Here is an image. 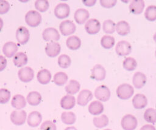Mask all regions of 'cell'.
<instances>
[{
  "label": "cell",
  "mask_w": 156,
  "mask_h": 130,
  "mask_svg": "<svg viewBox=\"0 0 156 130\" xmlns=\"http://www.w3.org/2000/svg\"><path fill=\"white\" fill-rule=\"evenodd\" d=\"M116 93L117 97L121 100L129 99L134 93L133 87L128 83H123L118 86Z\"/></svg>",
  "instance_id": "obj_1"
},
{
  "label": "cell",
  "mask_w": 156,
  "mask_h": 130,
  "mask_svg": "<svg viewBox=\"0 0 156 130\" xmlns=\"http://www.w3.org/2000/svg\"><path fill=\"white\" fill-rule=\"evenodd\" d=\"M41 15L36 10H30L25 15V21L27 24L32 27L38 26L41 22Z\"/></svg>",
  "instance_id": "obj_2"
},
{
  "label": "cell",
  "mask_w": 156,
  "mask_h": 130,
  "mask_svg": "<svg viewBox=\"0 0 156 130\" xmlns=\"http://www.w3.org/2000/svg\"><path fill=\"white\" fill-rule=\"evenodd\" d=\"M138 125L136 118L132 114H126L122 117L121 126L124 130H134Z\"/></svg>",
  "instance_id": "obj_3"
},
{
  "label": "cell",
  "mask_w": 156,
  "mask_h": 130,
  "mask_svg": "<svg viewBox=\"0 0 156 130\" xmlns=\"http://www.w3.org/2000/svg\"><path fill=\"white\" fill-rule=\"evenodd\" d=\"M27 114L24 110H15L10 114V120L15 125L20 126L26 122Z\"/></svg>",
  "instance_id": "obj_4"
},
{
  "label": "cell",
  "mask_w": 156,
  "mask_h": 130,
  "mask_svg": "<svg viewBox=\"0 0 156 130\" xmlns=\"http://www.w3.org/2000/svg\"><path fill=\"white\" fill-rule=\"evenodd\" d=\"M131 51V44L129 42L124 40L119 41L115 47V52L116 54L120 56L129 55Z\"/></svg>",
  "instance_id": "obj_5"
},
{
  "label": "cell",
  "mask_w": 156,
  "mask_h": 130,
  "mask_svg": "<svg viewBox=\"0 0 156 130\" xmlns=\"http://www.w3.org/2000/svg\"><path fill=\"white\" fill-rule=\"evenodd\" d=\"M94 96L101 101H107L110 99V91L107 86L101 85L95 89Z\"/></svg>",
  "instance_id": "obj_6"
},
{
  "label": "cell",
  "mask_w": 156,
  "mask_h": 130,
  "mask_svg": "<svg viewBox=\"0 0 156 130\" xmlns=\"http://www.w3.org/2000/svg\"><path fill=\"white\" fill-rule=\"evenodd\" d=\"M59 29L63 35L68 36L75 32L76 27L72 21L65 20L60 24Z\"/></svg>",
  "instance_id": "obj_7"
},
{
  "label": "cell",
  "mask_w": 156,
  "mask_h": 130,
  "mask_svg": "<svg viewBox=\"0 0 156 130\" xmlns=\"http://www.w3.org/2000/svg\"><path fill=\"white\" fill-rule=\"evenodd\" d=\"M70 13L69 6L66 3H60L54 9L55 16L58 19L67 18Z\"/></svg>",
  "instance_id": "obj_8"
},
{
  "label": "cell",
  "mask_w": 156,
  "mask_h": 130,
  "mask_svg": "<svg viewBox=\"0 0 156 130\" xmlns=\"http://www.w3.org/2000/svg\"><path fill=\"white\" fill-rule=\"evenodd\" d=\"M42 36L46 41H57L60 39V34L58 30L53 27H48L44 30Z\"/></svg>",
  "instance_id": "obj_9"
},
{
  "label": "cell",
  "mask_w": 156,
  "mask_h": 130,
  "mask_svg": "<svg viewBox=\"0 0 156 130\" xmlns=\"http://www.w3.org/2000/svg\"><path fill=\"white\" fill-rule=\"evenodd\" d=\"M86 32L90 35H94L98 33L101 29V23L96 19H88L85 25Z\"/></svg>",
  "instance_id": "obj_10"
},
{
  "label": "cell",
  "mask_w": 156,
  "mask_h": 130,
  "mask_svg": "<svg viewBox=\"0 0 156 130\" xmlns=\"http://www.w3.org/2000/svg\"><path fill=\"white\" fill-rule=\"evenodd\" d=\"M29 31L26 27L24 26H20L17 29L16 31V39L20 44H26L29 39Z\"/></svg>",
  "instance_id": "obj_11"
},
{
  "label": "cell",
  "mask_w": 156,
  "mask_h": 130,
  "mask_svg": "<svg viewBox=\"0 0 156 130\" xmlns=\"http://www.w3.org/2000/svg\"><path fill=\"white\" fill-rule=\"evenodd\" d=\"M20 80L23 82H29L34 76V70L30 67H24L20 69L18 73Z\"/></svg>",
  "instance_id": "obj_12"
},
{
  "label": "cell",
  "mask_w": 156,
  "mask_h": 130,
  "mask_svg": "<svg viewBox=\"0 0 156 130\" xmlns=\"http://www.w3.org/2000/svg\"><path fill=\"white\" fill-rule=\"evenodd\" d=\"M106 76V70L105 68L101 64H96L91 69V78L97 80L102 81Z\"/></svg>",
  "instance_id": "obj_13"
},
{
  "label": "cell",
  "mask_w": 156,
  "mask_h": 130,
  "mask_svg": "<svg viewBox=\"0 0 156 130\" xmlns=\"http://www.w3.org/2000/svg\"><path fill=\"white\" fill-rule=\"evenodd\" d=\"M61 50L60 45L56 41L49 42L45 47L46 55L49 57H55L57 56Z\"/></svg>",
  "instance_id": "obj_14"
},
{
  "label": "cell",
  "mask_w": 156,
  "mask_h": 130,
  "mask_svg": "<svg viewBox=\"0 0 156 130\" xmlns=\"http://www.w3.org/2000/svg\"><path fill=\"white\" fill-rule=\"evenodd\" d=\"M92 98L93 94L88 89H83L79 92L77 96V103L81 106H85L90 100H91Z\"/></svg>",
  "instance_id": "obj_15"
},
{
  "label": "cell",
  "mask_w": 156,
  "mask_h": 130,
  "mask_svg": "<svg viewBox=\"0 0 156 130\" xmlns=\"http://www.w3.org/2000/svg\"><path fill=\"white\" fill-rule=\"evenodd\" d=\"M147 104V99L146 97L142 94H136L132 99V104L136 109H141L144 108Z\"/></svg>",
  "instance_id": "obj_16"
},
{
  "label": "cell",
  "mask_w": 156,
  "mask_h": 130,
  "mask_svg": "<svg viewBox=\"0 0 156 130\" xmlns=\"http://www.w3.org/2000/svg\"><path fill=\"white\" fill-rule=\"evenodd\" d=\"M18 47L13 42L9 41L5 43L2 47V52L4 55L8 58H11L16 55Z\"/></svg>",
  "instance_id": "obj_17"
},
{
  "label": "cell",
  "mask_w": 156,
  "mask_h": 130,
  "mask_svg": "<svg viewBox=\"0 0 156 130\" xmlns=\"http://www.w3.org/2000/svg\"><path fill=\"white\" fill-rule=\"evenodd\" d=\"M42 116L41 114L38 111H32L31 112L27 119V122L29 126L32 128L38 126L41 122Z\"/></svg>",
  "instance_id": "obj_18"
},
{
  "label": "cell",
  "mask_w": 156,
  "mask_h": 130,
  "mask_svg": "<svg viewBox=\"0 0 156 130\" xmlns=\"http://www.w3.org/2000/svg\"><path fill=\"white\" fill-rule=\"evenodd\" d=\"M147 81V78L144 74L141 72H135L132 78V83L134 87L136 89L142 88Z\"/></svg>",
  "instance_id": "obj_19"
},
{
  "label": "cell",
  "mask_w": 156,
  "mask_h": 130,
  "mask_svg": "<svg viewBox=\"0 0 156 130\" xmlns=\"http://www.w3.org/2000/svg\"><path fill=\"white\" fill-rule=\"evenodd\" d=\"M144 1L143 0H133L129 4V9L130 13L138 15L143 12L144 9Z\"/></svg>",
  "instance_id": "obj_20"
},
{
  "label": "cell",
  "mask_w": 156,
  "mask_h": 130,
  "mask_svg": "<svg viewBox=\"0 0 156 130\" xmlns=\"http://www.w3.org/2000/svg\"><path fill=\"white\" fill-rule=\"evenodd\" d=\"M61 107L66 110L73 108L76 104V98L73 95H66L63 96L60 102Z\"/></svg>",
  "instance_id": "obj_21"
},
{
  "label": "cell",
  "mask_w": 156,
  "mask_h": 130,
  "mask_svg": "<svg viewBox=\"0 0 156 130\" xmlns=\"http://www.w3.org/2000/svg\"><path fill=\"white\" fill-rule=\"evenodd\" d=\"M90 16L89 12L87 10L84 9H77L74 15V19L76 22L79 24H82L88 19Z\"/></svg>",
  "instance_id": "obj_22"
},
{
  "label": "cell",
  "mask_w": 156,
  "mask_h": 130,
  "mask_svg": "<svg viewBox=\"0 0 156 130\" xmlns=\"http://www.w3.org/2000/svg\"><path fill=\"white\" fill-rule=\"evenodd\" d=\"M88 112L93 115H98L104 111V105L100 101H93L88 106Z\"/></svg>",
  "instance_id": "obj_23"
},
{
  "label": "cell",
  "mask_w": 156,
  "mask_h": 130,
  "mask_svg": "<svg viewBox=\"0 0 156 130\" xmlns=\"http://www.w3.org/2000/svg\"><path fill=\"white\" fill-rule=\"evenodd\" d=\"M11 105L13 108L18 110H20L26 106V100L23 95L16 94L12 98L11 101Z\"/></svg>",
  "instance_id": "obj_24"
},
{
  "label": "cell",
  "mask_w": 156,
  "mask_h": 130,
  "mask_svg": "<svg viewBox=\"0 0 156 130\" xmlns=\"http://www.w3.org/2000/svg\"><path fill=\"white\" fill-rule=\"evenodd\" d=\"M116 30L118 35L126 36L130 32V27L126 21H120L116 24Z\"/></svg>",
  "instance_id": "obj_25"
},
{
  "label": "cell",
  "mask_w": 156,
  "mask_h": 130,
  "mask_svg": "<svg viewBox=\"0 0 156 130\" xmlns=\"http://www.w3.org/2000/svg\"><path fill=\"white\" fill-rule=\"evenodd\" d=\"M51 72L46 69L40 70L37 73V78L38 82L42 84H48L51 80Z\"/></svg>",
  "instance_id": "obj_26"
},
{
  "label": "cell",
  "mask_w": 156,
  "mask_h": 130,
  "mask_svg": "<svg viewBox=\"0 0 156 130\" xmlns=\"http://www.w3.org/2000/svg\"><path fill=\"white\" fill-rule=\"evenodd\" d=\"M41 94L36 91H32L29 93L27 96V101L31 106H37L41 101Z\"/></svg>",
  "instance_id": "obj_27"
},
{
  "label": "cell",
  "mask_w": 156,
  "mask_h": 130,
  "mask_svg": "<svg viewBox=\"0 0 156 130\" xmlns=\"http://www.w3.org/2000/svg\"><path fill=\"white\" fill-rule=\"evenodd\" d=\"M27 56L23 52H18L14 56L13 59V62L18 67H21L25 66L27 63Z\"/></svg>",
  "instance_id": "obj_28"
},
{
  "label": "cell",
  "mask_w": 156,
  "mask_h": 130,
  "mask_svg": "<svg viewBox=\"0 0 156 130\" xmlns=\"http://www.w3.org/2000/svg\"><path fill=\"white\" fill-rule=\"evenodd\" d=\"M66 46L71 50H77L81 46V40L77 36H71L66 41Z\"/></svg>",
  "instance_id": "obj_29"
},
{
  "label": "cell",
  "mask_w": 156,
  "mask_h": 130,
  "mask_svg": "<svg viewBox=\"0 0 156 130\" xmlns=\"http://www.w3.org/2000/svg\"><path fill=\"white\" fill-rule=\"evenodd\" d=\"M80 87V84L77 81L75 80H71L66 86L65 91L69 95H74L79 91Z\"/></svg>",
  "instance_id": "obj_30"
},
{
  "label": "cell",
  "mask_w": 156,
  "mask_h": 130,
  "mask_svg": "<svg viewBox=\"0 0 156 130\" xmlns=\"http://www.w3.org/2000/svg\"><path fill=\"white\" fill-rule=\"evenodd\" d=\"M108 118L105 114H102L100 116L95 117L93 119V125L98 128H102L105 127L108 124Z\"/></svg>",
  "instance_id": "obj_31"
},
{
  "label": "cell",
  "mask_w": 156,
  "mask_h": 130,
  "mask_svg": "<svg viewBox=\"0 0 156 130\" xmlns=\"http://www.w3.org/2000/svg\"><path fill=\"white\" fill-rule=\"evenodd\" d=\"M61 120L66 125H73L76 121V116L73 112H63L61 115Z\"/></svg>",
  "instance_id": "obj_32"
},
{
  "label": "cell",
  "mask_w": 156,
  "mask_h": 130,
  "mask_svg": "<svg viewBox=\"0 0 156 130\" xmlns=\"http://www.w3.org/2000/svg\"><path fill=\"white\" fill-rule=\"evenodd\" d=\"M115 38L110 35H104L101 39V44L104 49H110L115 45Z\"/></svg>",
  "instance_id": "obj_33"
},
{
  "label": "cell",
  "mask_w": 156,
  "mask_h": 130,
  "mask_svg": "<svg viewBox=\"0 0 156 130\" xmlns=\"http://www.w3.org/2000/svg\"><path fill=\"white\" fill-rule=\"evenodd\" d=\"M122 66L127 71H133L137 67V62L133 58L127 57L124 60Z\"/></svg>",
  "instance_id": "obj_34"
},
{
  "label": "cell",
  "mask_w": 156,
  "mask_h": 130,
  "mask_svg": "<svg viewBox=\"0 0 156 130\" xmlns=\"http://www.w3.org/2000/svg\"><path fill=\"white\" fill-rule=\"evenodd\" d=\"M68 80V75L63 72H58L54 76V82L57 86H63Z\"/></svg>",
  "instance_id": "obj_35"
},
{
  "label": "cell",
  "mask_w": 156,
  "mask_h": 130,
  "mask_svg": "<svg viewBox=\"0 0 156 130\" xmlns=\"http://www.w3.org/2000/svg\"><path fill=\"white\" fill-rule=\"evenodd\" d=\"M144 118L149 123H156V109L151 108L147 109L144 113Z\"/></svg>",
  "instance_id": "obj_36"
},
{
  "label": "cell",
  "mask_w": 156,
  "mask_h": 130,
  "mask_svg": "<svg viewBox=\"0 0 156 130\" xmlns=\"http://www.w3.org/2000/svg\"><path fill=\"white\" fill-rule=\"evenodd\" d=\"M144 17L149 21H154L156 20V6L154 5H149L145 12Z\"/></svg>",
  "instance_id": "obj_37"
},
{
  "label": "cell",
  "mask_w": 156,
  "mask_h": 130,
  "mask_svg": "<svg viewBox=\"0 0 156 130\" xmlns=\"http://www.w3.org/2000/svg\"><path fill=\"white\" fill-rule=\"evenodd\" d=\"M102 29L105 33H113L116 30V24L112 20H105L103 22Z\"/></svg>",
  "instance_id": "obj_38"
},
{
  "label": "cell",
  "mask_w": 156,
  "mask_h": 130,
  "mask_svg": "<svg viewBox=\"0 0 156 130\" xmlns=\"http://www.w3.org/2000/svg\"><path fill=\"white\" fill-rule=\"evenodd\" d=\"M71 60L70 57L66 54H62L58 58V64L62 68L66 69L68 67L71 65Z\"/></svg>",
  "instance_id": "obj_39"
},
{
  "label": "cell",
  "mask_w": 156,
  "mask_h": 130,
  "mask_svg": "<svg viewBox=\"0 0 156 130\" xmlns=\"http://www.w3.org/2000/svg\"><path fill=\"white\" fill-rule=\"evenodd\" d=\"M35 7L40 12H44L49 7V2L46 0H37L35 2Z\"/></svg>",
  "instance_id": "obj_40"
},
{
  "label": "cell",
  "mask_w": 156,
  "mask_h": 130,
  "mask_svg": "<svg viewBox=\"0 0 156 130\" xmlns=\"http://www.w3.org/2000/svg\"><path fill=\"white\" fill-rule=\"evenodd\" d=\"M10 98V92L7 89H0V103L5 104Z\"/></svg>",
  "instance_id": "obj_41"
},
{
  "label": "cell",
  "mask_w": 156,
  "mask_h": 130,
  "mask_svg": "<svg viewBox=\"0 0 156 130\" xmlns=\"http://www.w3.org/2000/svg\"><path fill=\"white\" fill-rule=\"evenodd\" d=\"M40 130H57V126L52 121L46 120L41 124Z\"/></svg>",
  "instance_id": "obj_42"
},
{
  "label": "cell",
  "mask_w": 156,
  "mask_h": 130,
  "mask_svg": "<svg viewBox=\"0 0 156 130\" xmlns=\"http://www.w3.org/2000/svg\"><path fill=\"white\" fill-rule=\"evenodd\" d=\"M10 9L9 3L5 0H0V14L6 13Z\"/></svg>",
  "instance_id": "obj_43"
},
{
  "label": "cell",
  "mask_w": 156,
  "mask_h": 130,
  "mask_svg": "<svg viewBox=\"0 0 156 130\" xmlns=\"http://www.w3.org/2000/svg\"><path fill=\"white\" fill-rule=\"evenodd\" d=\"M117 3L116 0H101L100 4L104 8H112Z\"/></svg>",
  "instance_id": "obj_44"
},
{
  "label": "cell",
  "mask_w": 156,
  "mask_h": 130,
  "mask_svg": "<svg viewBox=\"0 0 156 130\" xmlns=\"http://www.w3.org/2000/svg\"><path fill=\"white\" fill-rule=\"evenodd\" d=\"M7 66V60L2 55H0V72L2 71Z\"/></svg>",
  "instance_id": "obj_45"
},
{
  "label": "cell",
  "mask_w": 156,
  "mask_h": 130,
  "mask_svg": "<svg viewBox=\"0 0 156 130\" xmlns=\"http://www.w3.org/2000/svg\"><path fill=\"white\" fill-rule=\"evenodd\" d=\"M140 130H156V129H155V128L154 127V126H153L152 125L147 124V125L143 126L140 128Z\"/></svg>",
  "instance_id": "obj_46"
},
{
  "label": "cell",
  "mask_w": 156,
  "mask_h": 130,
  "mask_svg": "<svg viewBox=\"0 0 156 130\" xmlns=\"http://www.w3.org/2000/svg\"><path fill=\"white\" fill-rule=\"evenodd\" d=\"M82 2L83 3L84 5H85L86 6H88V7H91L93 5H94L96 2V1L95 0H91V1H87V0H85V1H82Z\"/></svg>",
  "instance_id": "obj_47"
},
{
  "label": "cell",
  "mask_w": 156,
  "mask_h": 130,
  "mask_svg": "<svg viewBox=\"0 0 156 130\" xmlns=\"http://www.w3.org/2000/svg\"><path fill=\"white\" fill-rule=\"evenodd\" d=\"M65 130H77L74 126H69L65 129Z\"/></svg>",
  "instance_id": "obj_48"
},
{
  "label": "cell",
  "mask_w": 156,
  "mask_h": 130,
  "mask_svg": "<svg viewBox=\"0 0 156 130\" xmlns=\"http://www.w3.org/2000/svg\"><path fill=\"white\" fill-rule=\"evenodd\" d=\"M2 27H3V21H2V19L0 18V31H1Z\"/></svg>",
  "instance_id": "obj_49"
},
{
  "label": "cell",
  "mask_w": 156,
  "mask_h": 130,
  "mask_svg": "<svg viewBox=\"0 0 156 130\" xmlns=\"http://www.w3.org/2000/svg\"><path fill=\"white\" fill-rule=\"evenodd\" d=\"M153 39H154V41L156 43V33H155V34L154 35V36H153Z\"/></svg>",
  "instance_id": "obj_50"
},
{
  "label": "cell",
  "mask_w": 156,
  "mask_h": 130,
  "mask_svg": "<svg viewBox=\"0 0 156 130\" xmlns=\"http://www.w3.org/2000/svg\"><path fill=\"white\" fill-rule=\"evenodd\" d=\"M104 130H112V129H105Z\"/></svg>",
  "instance_id": "obj_51"
},
{
  "label": "cell",
  "mask_w": 156,
  "mask_h": 130,
  "mask_svg": "<svg viewBox=\"0 0 156 130\" xmlns=\"http://www.w3.org/2000/svg\"><path fill=\"white\" fill-rule=\"evenodd\" d=\"M155 58H156V50L155 51Z\"/></svg>",
  "instance_id": "obj_52"
},
{
  "label": "cell",
  "mask_w": 156,
  "mask_h": 130,
  "mask_svg": "<svg viewBox=\"0 0 156 130\" xmlns=\"http://www.w3.org/2000/svg\"><path fill=\"white\" fill-rule=\"evenodd\" d=\"M155 106H156V105H155Z\"/></svg>",
  "instance_id": "obj_53"
}]
</instances>
